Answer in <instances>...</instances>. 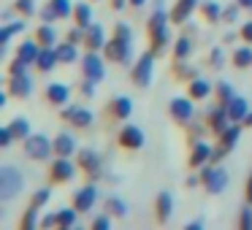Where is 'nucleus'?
Segmentation results:
<instances>
[{
  "label": "nucleus",
  "mask_w": 252,
  "mask_h": 230,
  "mask_svg": "<svg viewBox=\"0 0 252 230\" xmlns=\"http://www.w3.org/2000/svg\"><path fill=\"white\" fill-rule=\"evenodd\" d=\"M147 33H149V49L158 55L165 44H168V17L165 11H155L152 19L147 25Z\"/></svg>",
  "instance_id": "f257e3e1"
},
{
  "label": "nucleus",
  "mask_w": 252,
  "mask_h": 230,
  "mask_svg": "<svg viewBox=\"0 0 252 230\" xmlns=\"http://www.w3.org/2000/svg\"><path fill=\"white\" fill-rule=\"evenodd\" d=\"M25 179L14 165H3L0 168V201H11L19 190H22Z\"/></svg>",
  "instance_id": "f03ea898"
},
{
  "label": "nucleus",
  "mask_w": 252,
  "mask_h": 230,
  "mask_svg": "<svg viewBox=\"0 0 252 230\" xmlns=\"http://www.w3.org/2000/svg\"><path fill=\"white\" fill-rule=\"evenodd\" d=\"M25 152L33 160H46L49 152H55V141H49L46 136H28L25 138Z\"/></svg>",
  "instance_id": "7ed1b4c3"
},
{
  "label": "nucleus",
  "mask_w": 252,
  "mask_h": 230,
  "mask_svg": "<svg viewBox=\"0 0 252 230\" xmlns=\"http://www.w3.org/2000/svg\"><path fill=\"white\" fill-rule=\"evenodd\" d=\"M152 62H155L152 49L138 57V62L133 65V82H136V87H149V82H152Z\"/></svg>",
  "instance_id": "20e7f679"
},
{
  "label": "nucleus",
  "mask_w": 252,
  "mask_h": 230,
  "mask_svg": "<svg viewBox=\"0 0 252 230\" xmlns=\"http://www.w3.org/2000/svg\"><path fill=\"white\" fill-rule=\"evenodd\" d=\"M201 181H203V187L214 195V192H222L225 190V184H228V173H225L222 168H203Z\"/></svg>",
  "instance_id": "39448f33"
},
{
  "label": "nucleus",
  "mask_w": 252,
  "mask_h": 230,
  "mask_svg": "<svg viewBox=\"0 0 252 230\" xmlns=\"http://www.w3.org/2000/svg\"><path fill=\"white\" fill-rule=\"evenodd\" d=\"M103 49H106V57H109L111 62H127V57H130V41L117 38V35H114Z\"/></svg>",
  "instance_id": "423d86ee"
},
{
  "label": "nucleus",
  "mask_w": 252,
  "mask_h": 230,
  "mask_svg": "<svg viewBox=\"0 0 252 230\" xmlns=\"http://www.w3.org/2000/svg\"><path fill=\"white\" fill-rule=\"evenodd\" d=\"M63 119L71 122L73 127H90L93 125V111L82 109V106H65L63 109Z\"/></svg>",
  "instance_id": "0eeeda50"
},
{
  "label": "nucleus",
  "mask_w": 252,
  "mask_h": 230,
  "mask_svg": "<svg viewBox=\"0 0 252 230\" xmlns=\"http://www.w3.org/2000/svg\"><path fill=\"white\" fill-rule=\"evenodd\" d=\"M76 165L90 176V179H98V176H100V157L93 152V149H82V152H79V163Z\"/></svg>",
  "instance_id": "6e6552de"
},
{
  "label": "nucleus",
  "mask_w": 252,
  "mask_h": 230,
  "mask_svg": "<svg viewBox=\"0 0 252 230\" xmlns=\"http://www.w3.org/2000/svg\"><path fill=\"white\" fill-rule=\"evenodd\" d=\"M120 146L125 149H141L144 146V133L136 125H125L120 130Z\"/></svg>",
  "instance_id": "1a4fd4ad"
},
{
  "label": "nucleus",
  "mask_w": 252,
  "mask_h": 230,
  "mask_svg": "<svg viewBox=\"0 0 252 230\" xmlns=\"http://www.w3.org/2000/svg\"><path fill=\"white\" fill-rule=\"evenodd\" d=\"M95 198H98L95 184L82 187V190L73 195V208H76V211H90V208H93V203H95Z\"/></svg>",
  "instance_id": "9d476101"
},
{
  "label": "nucleus",
  "mask_w": 252,
  "mask_h": 230,
  "mask_svg": "<svg viewBox=\"0 0 252 230\" xmlns=\"http://www.w3.org/2000/svg\"><path fill=\"white\" fill-rule=\"evenodd\" d=\"M30 89H33V84H30L28 73H14V76L8 79V92H11L14 98H28Z\"/></svg>",
  "instance_id": "9b49d317"
},
{
  "label": "nucleus",
  "mask_w": 252,
  "mask_h": 230,
  "mask_svg": "<svg viewBox=\"0 0 252 230\" xmlns=\"http://www.w3.org/2000/svg\"><path fill=\"white\" fill-rule=\"evenodd\" d=\"M168 111H171V116H174L176 122H190V116H192V103L187 98H174L168 103Z\"/></svg>",
  "instance_id": "f8f14e48"
},
{
  "label": "nucleus",
  "mask_w": 252,
  "mask_h": 230,
  "mask_svg": "<svg viewBox=\"0 0 252 230\" xmlns=\"http://www.w3.org/2000/svg\"><path fill=\"white\" fill-rule=\"evenodd\" d=\"M73 163L68 157H57L52 165V181H71L73 179Z\"/></svg>",
  "instance_id": "ddd939ff"
},
{
  "label": "nucleus",
  "mask_w": 252,
  "mask_h": 230,
  "mask_svg": "<svg viewBox=\"0 0 252 230\" xmlns=\"http://www.w3.org/2000/svg\"><path fill=\"white\" fill-rule=\"evenodd\" d=\"M84 76L93 79V82L103 79V62H100V57L95 52H87V57H84Z\"/></svg>",
  "instance_id": "4468645a"
},
{
  "label": "nucleus",
  "mask_w": 252,
  "mask_h": 230,
  "mask_svg": "<svg viewBox=\"0 0 252 230\" xmlns=\"http://www.w3.org/2000/svg\"><path fill=\"white\" fill-rule=\"evenodd\" d=\"M84 44H87V52H98L100 46H106L103 28H100V25H90V28L84 30Z\"/></svg>",
  "instance_id": "2eb2a0df"
},
{
  "label": "nucleus",
  "mask_w": 252,
  "mask_h": 230,
  "mask_svg": "<svg viewBox=\"0 0 252 230\" xmlns=\"http://www.w3.org/2000/svg\"><path fill=\"white\" fill-rule=\"evenodd\" d=\"M195 3H198V0H176V3H174V11H171V19H174L176 25L187 22V17L195 11Z\"/></svg>",
  "instance_id": "dca6fc26"
},
{
  "label": "nucleus",
  "mask_w": 252,
  "mask_h": 230,
  "mask_svg": "<svg viewBox=\"0 0 252 230\" xmlns=\"http://www.w3.org/2000/svg\"><path fill=\"white\" fill-rule=\"evenodd\" d=\"M130 111H133V103H130V98H125V95L114 98V100H111V106H109V114L114 116V119H127Z\"/></svg>",
  "instance_id": "f3484780"
},
{
  "label": "nucleus",
  "mask_w": 252,
  "mask_h": 230,
  "mask_svg": "<svg viewBox=\"0 0 252 230\" xmlns=\"http://www.w3.org/2000/svg\"><path fill=\"white\" fill-rule=\"evenodd\" d=\"M68 95H71V89H68L65 84H49V87H46V100H49L52 106H65Z\"/></svg>",
  "instance_id": "a211bd4d"
},
{
  "label": "nucleus",
  "mask_w": 252,
  "mask_h": 230,
  "mask_svg": "<svg viewBox=\"0 0 252 230\" xmlns=\"http://www.w3.org/2000/svg\"><path fill=\"white\" fill-rule=\"evenodd\" d=\"M228 114H230V122H244L247 114H250V103L244 98H233L228 103Z\"/></svg>",
  "instance_id": "6ab92c4d"
},
{
  "label": "nucleus",
  "mask_w": 252,
  "mask_h": 230,
  "mask_svg": "<svg viewBox=\"0 0 252 230\" xmlns=\"http://www.w3.org/2000/svg\"><path fill=\"white\" fill-rule=\"evenodd\" d=\"M228 119H230L228 106H220L217 111H212V114H209V127H212L214 133H222L225 127H228Z\"/></svg>",
  "instance_id": "aec40b11"
},
{
  "label": "nucleus",
  "mask_w": 252,
  "mask_h": 230,
  "mask_svg": "<svg viewBox=\"0 0 252 230\" xmlns=\"http://www.w3.org/2000/svg\"><path fill=\"white\" fill-rule=\"evenodd\" d=\"M206 160H212V149H209V144L198 141L195 146H192V152H190V165L198 168V165H203Z\"/></svg>",
  "instance_id": "412c9836"
},
{
  "label": "nucleus",
  "mask_w": 252,
  "mask_h": 230,
  "mask_svg": "<svg viewBox=\"0 0 252 230\" xmlns=\"http://www.w3.org/2000/svg\"><path fill=\"white\" fill-rule=\"evenodd\" d=\"M57 62H60V60H57V52H52L49 46H44V49H41V55H38V60H35V65H38V71L46 73V71H52Z\"/></svg>",
  "instance_id": "4be33fe9"
},
{
  "label": "nucleus",
  "mask_w": 252,
  "mask_h": 230,
  "mask_svg": "<svg viewBox=\"0 0 252 230\" xmlns=\"http://www.w3.org/2000/svg\"><path fill=\"white\" fill-rule=\"evenodd\" d=\"M73 17H76V25H79V28L87 30L90 25H93V8H90L87 3H76V6H73Z\"/></svg>",
  "instance_id": "5701e85b"
},
{
  "label": "nucleus",
  "mask_w": 252,
  "mask_h": 230,
  "mask_svg": "<svg viewBox=\"0 0 252 230\" xmlns=\"http://www.w3.org/2000/svg\"><path fill=\"white\" fill-rule=\"evenodd\" d=\"M76 149V144H73L71 136H65V133H60V136L55 138V154L57 157H68V154Z\"/></svg>",
  "instance_id": "b1692460"
},
{
  "label": "nucleus",
  "mask_w": 252,
  "mask_h": 230,
  "mask_svg": "<svg viewBox=\"0 0 252 230\" xmlns=\"http://www.w3.org/2000/svg\"><path fill=\"white\" fill-rule=\"evenodd\" d=\"M171 208H174L171 195H168V192H160V195H158V219H160V222H168Z\"/></svg>",
  "instance_id": "393cba45"
},
{
  "label": "nucleus",
  "mask_w": 252,
  "mask_h": 230,
  "mask_svg": "<svg viewBox=\"0 0 252 230\" xmlns=\"http://www.w3.org/2000/svg\"><path fill=\"white\" fill-rule=\"evenodd\" d=\"M38 55H41V49H38V44H33V41H25V44L19 46V52H17V57H22L25 62H35Z\"/></svg>",
  "instance_id": "a878e982"
},
{
  "label": "nucleus",
  "mask_w": 252,
  "mask_h": 230,
  "mask_svg": "<svg viewBox=\"0 0 252 230\" xmlns=\"http://www.w3.org/2000/svg\"><path fill=\"white\" fill-rule=\"evenodd\" d=\"M209 92H212V87H209V82H203V79H192V82H190V98H195V100H203Z\"/></svg>",
  "instance_id": "bb28decb"
},
{
  "label": "nucleus",
  "mask_w": 252,
  "mask_h": 230,
  "mask_svg": "<svg viewBox=\"0 0 252 230\" xmlns=\"http://www.w3.org/2000/svg\"><path fill=\"white\" fill-rule=\"evenodd\" d=\"M49 8H52V14H55V17H63V19L73 14L71 0H49Z\"/></svg>",
  "instance_id": "cd10ccee"
},
{
  "label": "nucleus",
  "mask_w": 252,
  "mask_h": 230,
  "mask_svg": "<svg viewBox=\"0 0 252 230\" xmlns=\"http://www.w3.org/2000/svg\"><path fill=\"white\" fill-rule=\"evenodd\" d=\"M239 133H241V127H239V125H230V127H225V130L220 133V141H222V146L233 149V144L239 141Z\"/></svg>",
  "instance_id": "c85d7f7f"
},
{
  "label": "nucleus",
  "mask_w": 252,
  "mask_h": 230,
  "mask_svg": "<svg viewBox=\"0 0 252 230\" xmlns=\"http://www.w3.org/2000/svg\"><path fill=\"white\" fill-rule=\"evenodd\" d=\"M57 60L60 62H73L76 60V44H71V41H68V44H63V46H57Z\"/></svg>",
  "instance_id": "c756f323"
},
{
  "label": "nucleus",
  "mask_w": 252,
  "mask_h": 230,
  "mask_svg": "<svg viewBox=\"0 0 252 230\" xmlns=\"http://www.w3.org/2000/svg\"><path fill=\"white\" fill-rule=\"evenodd\" d=\"M187 57H190V38L182 35V38L174 44V60L179 62V60H187Z\"/></svg>",
  "instance_id": "7c9ffc66"
},
{
  "label": "nucleus",
  "mask_w": 252,
  "mask_h": 230,
  "mask_svg": "<svg viewBox=\"0 0 252 230\" xmlns=\"http://www.w3.org/2000/svg\"><path fill=\"white\" fill-rule=\"evenodd\" d=\"M203 17L209 19V22H217L220 17H222V8H220V3H214V0H209V3H203L201 6Z\"/></svg>",
  "instance_id": "2f4dec72"
},
{
  "label": "nucleus",
  "mask_w": 252,
  "mask_h": 230,
  "mask_svg": "<svg viewBox=\"0 0 252 230\" xmlns=\"http://www.w3.org/2000/svg\"><path fill=\"white\" fill-rule=\"evenodd\" d=\"M57 225L60 228H73L76 225V208H63V211H57Z\"/></svg>",
  "instance_id": "473e14b6"
},
{
  "label": "nucleus",
  "mask_w": 252,
  "mask_h": 230,
  "mask_svg": "<svg viewBox=\"0 0 252 230\" xmlns=\"http://www.w3.org/2000/svg\"><path fill=\"white\" fill-rule=\"evenodd\" d=\"M35 38H38L41 46H52L55 44V30H52L49 25H41V28L35 30Z\"/></svg>",
  "instance_id": "72a5a7b5"
},
{
  "label": "nucleus",
  "mask_w": 252,
  "mask_h": 230,
  "mask_svg": "<svg viewBox=\"0 0 252 230\" xmlns=\"http://www.w3.org/2000/svg\"><path fill=\"white\" fill-rule=\"evenodd\" d=\"M106 208H109L111 217H125V214H127L125 203H122L120 198H109V201H106Z\"/></svg>",
  "instance_id": "f704fd0d"
},
{
  "label": "nucleus",
  "mask_w": 252,
  "mask_h": 230,
  "mask_svg": "<svg viewBox=\"0 0 252 230\" xmlns=\"http://www.w3.org/2000/svg\"><path fill=\"white\" fill-rule=\"evenodd\" d=\"M8 127H11V133H14L17 138H28V136H30V125H28V119H14Z\"/></svg>",
  "instance_id": "c9c22d12"
},
{
  "label": "nucleus",
  "mask_w": 252,
  "mask_h": 230,
  "mask_svg": "<svg viewBox=\"0 0 252 230\" xmlns=\"http://www.w3.org/2000/svg\"><path fill=\"white\" fill-rule=\"evenodd\" d=\"M233 65H236V68H247V65H252V52H250V49H236V55H233Z\"/></svg>",
  "instance_id": "e433bc0d"
},
{
  "label": "nucleus",
  "mask_w": 252,
  "mask_h": 230,
  "mask_svg": "<svg viewBox=\"0 0 252 230\" xmlns=\"http://www.w3.org/2000/svg\"><path fill=\"white\" fill-rule=\"evenodd\" d=\"M233 98H236V95H233V89H230V84H217V100H220V106H228Z\"/></svg>",
  "instance_id": "4c0bfd02"
},
{
  "label": "nucleus",
  "mask_w": 252,
  "mask_h": 230,
  "mask_svg": "<svg viewBox=\"0 0 252 230\" xmlns=\"http://www.w3.org/2000/svg\"><path fill=\"white\" fill-rule=\"evenodd\" d=\"M35 217H38V208L30 206L28 214L22 217V222H19V228H22V230H33V228H35Z\"/></svg>",
  "instance_id": "58836bf2"
},
{
  "label": "nucleus",
  "mask_w": 252,
  "mask_h": 230,
  "mask_svg": "<svg viewBox=\"0 0 252 230\" xmlns=\"http://www.w3.org/2000/svg\"><path fill=\"white\" fill-rule=\"evenodd\" d=\"M22 28H25V22H11V25H6V28L0 30V44H6V41L11 38L14 33H19Z\"/></svg>",
  "instance_id": "ea45409f"
},
{
  "label": "nucleus",
  "mask_w": 252,
  "mask_h": 230,
  "mask_svg": "<svg viewBox=\"0 0 252 230\" xmlns=\"http://www.w3.org/2000/svg\"><path fill=\"white\" fill-rule=\"evenodd\" d=\"M14 8H17L22 17H30V14H35V6H33V0H17L14 3Z\"/></svg>",
  "instance_id": "a19ab883"
},
{
  "label": "nucleus",
  "mask_w": 252,
  "mask_h": 230,
  "mask_svg": "<svg viewBox=\"0 0 252 230\" xmlns=\"http://www.w3.org/2000/svg\"><path fill=\"white\" fill-rule=\"evenodd\" d=\"M49 195H52V192H49V187H44V190H38V192H35V195H33V201H30V206L41 208V206H44L46 201H49Z\"/></svg>",
  "instance_id": "79ce46f5"
},
{
  "label": "nucleus",
  "mask_w": 252,
  "mask_h": 230,
  "mask_svg": "<svg viewBox=\"0 0 252 230\" xmlns=\"http://www.w3.org/2000/svg\"><path fill=\"white\" fill-rule=\"evenodd\" d=\"M114 35H117V38H125V41H130V28H127L125 22H120V25L114 28Z\"/></svg>",
  "instance_id": "37998d69"
},
{
  "label": "nucleus",
  "mask_w": 252,
  "mask_h": 230,
  "mask_svg": "<svg viewBox=\"0 0 252 230\" xmlns=\"http://www.w3.org/2000/svg\"><path fill=\"white\" fill-rule=\"evenodd\" d=\"M68 41H71V44H79V41H84V28H73L71 33H68Z\"/></svg>",
  "instance_id": "c03bdc74"
},
{
  "label": "nucleus",
  "mask_w": 252,
  "mask_h": 230,
  "mask_svg": "<svg viewBox=\"0 0 252 230\" xmlns=\"http://www.w3.org/2000/svg\"><path fill=\"white\" fill-rule=\"evenodd\" d=\"M11 138H14L11 127H3L0 130V146H11Z\"/></svg>",
  "instance_id": "a18cd8bd"
},
{
  "label": "nucleus",
  "mask_w": 252,
  "mask_h": 230,
  "mask_svg": "<svg viewBox=\"0 0 252 230\" xmlns=\"http://www.w3.org/2000/svg\"><path fill=\"white\" fill-rule=\"evenodd\" d=\"M25 68H28V62H25L22 57H17V60L11 62V68H8V71H11V76H14V73H25Z\"/></svg>",
  "instance_id": "49530a36"
},
{
  "label": "nucleus",
  "mask_w": 252,
  "mask_h": 230,
  "mask_svg": "<svg viewBox=\"0 0 252 230\" xmlns=\"http://www.w3.org/2000/svg\"><path fill=\"white\" fill-rule=\"evenodd\" d=\"M239 225H241V228H252V211H250V208H244V211H241Z\"/></svg>",
  "instance_id": "de8ad7c7"
},
{
  "label": "nucleus",
  "mask_w": 252,
  "mask_h": 230,
  "mask_svg": "<svg viewBox=\"0 0 252 230\" xmlns=\"http://www.w3.org/2000/svg\"><path fill=\"white\" fill-rule=\"evenodd\" d=\"M228 152H230L228 146H220V149H214V152H212V163H220V160H222Z\"/></svg>",
  "instance_id": "09e8293b"
},
{
  "label": "nucleus",
  "mask_w": 252,
  "mask_h": 230,
  "mask_svg": "<svg viewBox=\"0 0 252 230\" xmlns=\"http://www.w3.org/2000/svg\"><path fill=\"white\" fill-rule=\"evenodd\" d=\"M241 38H244V41H250V44H252V22L241 25Z\"/></svg>",
  "instance_id": "8fccbe9b"
},
{
  "label": "nucleus",
  "mask_w": 252,
  "mask_h": 230,
  "mask_svg": "<svg viewBox=\"0 0 252 230\" xmlns=\"http://www.w3.org/2000/svg\"><path fill=\"white\" fill-rule=\"evenodd\" d=\"M109 225H111V222H109V217H98V219L93 222V228H95V230H106Z\"/></svg>",
  "instance_id": "3c124183"
},
{
  "label": "nucleus",
  "mask_w": 252,
  "mask_h": 230,
  "mask_svg": "<svg viewBox=\"0 0 252 230\" xmlns=\"http://www.w3.org/2000/svg\"><path fill=\"white\" fill-rule=\"evenodd\" d=\"M209 62H212V65H222V52L214 49V52H212V60H209Z\"/></svg>",
  "instance_id": "603ef678"
},
{
  "label": "nucleus",
  "mask_w": 252,
  "mask_h": 230,
  "mask_svg": "<svg viewBox=\"0 0 252 230\" xmlns=\"http://www.w3.org/2000/svg\"><path fill=\"white\" fill-rule=\"evenodd\" d=\"M93 84H95L93 79H87V82L82 84V92H84V95H93V92H95V87H93Z\"/></svg>",
  "instance_id": "864d4df0"
},
{
  "label": "nucleus",
  "mask_w": 252,
  "mask_h": 230,
  "mask_svg": "<svg viewBox=\"0 0 252 230\" xmlns=\"http://www.w3.org/2000/svg\"><path fill=\"white\" fill-rule=\"evenodd\" d=\"M236 14H239V8L233 6V8H228V11H222V17L228 19V22H233V19H236Z\"/></svg>",
  "instance_id": "5fc2aeb1"
},
{
  "label": "nucleus",
  "mask_w": 252,
  "mask_h": 230,
  "mask_svg": "<svg viewBox=\"0 0 252 230\" xmlns=\"http://www.w3.org/2000/svg\"><path fill=\"white\" fill-rule=\"evenodd\" d=\"M41 17H44V22H52V19H57L55 14H52V8H49V6L44 8V14H41Z\"/></svg>",
  "instance_id": "6e6d98bb"
},
{
  "label": "nucleus",
  "mask_w": 252,
  "mask_h": 230,
  "mask_svg": "<svg viewBox=\"0 0 252 230\" xmlns=\"http://www.w3.org/2000/svg\"><path fill=\"white\" fill-rule=\"evenodd\" d=\"M44 225H46V228H52V225H57V214H49V217H44Z\"/></svg>",
  "instance_id": "4d7b16f0"
},
{
  "label": "nucleus",
  "mask_w": 252,
  "mask_h": 230,
  "mask_svg": "<svg viewBox=\"0 0 252 230\" xmlns=\"http://www.w3.org/2000/svg\"><path fill=\"white\" fill-rule=\"evenodd\" d=\"M247 201L252 203V176H250V181H247Z\"/></svg>",
  "instance_id": "13d9d810"
},
{
  "label": "nucleus",
  "mask_w": 252,
  "mask_h": 230,
  "mask_svg": "<svg viewBox=\"0 0 252 230\" xmlns=\"http://www.w3.org/2000/svg\"><path fill=\"white\" fill-rule=\"evenodd\" d=\"M125 3H127V0H111V6H114V8H122Z\"/></svg>",
  "instance_id": "bf43d9fd"
},
{
  "label": "nucleus",
  "mask_w": 252,
  "mask_h": 230,
  "mask_svg": "<svg viewBox=\"0 0 252 230\" xmlns=\"http://www.w3.org/2000/svg\"><path fill=\"white\" fill-rule=\"evenodd\" d=\"M130 6H133V8H141V6H144V0H130Z\"/></svg>",
  "instance_id": "052dcab7"
},
{
  "label": "nucleus",
  "mask_w": 252,
  "mask_h": 230,
  "mask_svg": "<svg viewBox=\"0 0 252 230\" xmlns=\"http://www.w3.org/2000/svg\"><path fill=\"white\" fill-rule=\"evenodd\" d=\"M239 6H244V8H252V0H239Z\"/></svg>",
  "instance_id": "680f3d73"
},
{
  "label": "nucleus",
  "mask_w": 252,
  "mask_h": 230,
  "mask_svg": "<svg viewBox=\"0 0 252 230\" xmlns=\"http://www.w3.org/2000/svg\"><path fill=\"white\" fill-rule=\"evenodd\" d=\"M244 125H250V127H252V111H250V114H247V119H244Z\"/></svg>",
  "instance_id": "e2e57ef3"
}]
</instances>
